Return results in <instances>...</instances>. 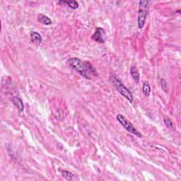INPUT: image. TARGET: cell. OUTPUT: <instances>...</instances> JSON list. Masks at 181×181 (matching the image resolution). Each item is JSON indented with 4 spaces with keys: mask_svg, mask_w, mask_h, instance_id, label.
Masks as SVG:
<instances>
[{
    "mask_svg": "<svg viewBox=\"0 0 181 181\" xmlns=\"http://www.w3.org/2000/svg\"><path fill=\"white\" fill-rule=\"evenodd\" d=\"M68 63L85 79L91 80L93 77L96 76V71L89 62L82 61L79 58L74 57L68 60Z\"/></svg>",
    "mask_w": 181,
    "mask_h": 181,
    "instance_id": "obj_1",
    "label": "cell"
},
{
    "mask_svg": "<svg viewBox=\"0 0 181 181\" xmlns=\"http://www.w3.org/2000/svg\"><path fill=\"white\" fill-rule=\"evenodd\" d=\"M111 81L114 84V86H115L116 89H117L124 97H125L129 102L132 103L133 95L130 90H129L128 88H127V87L122 83L120 80L117 79V78L115 77L111 78Z\"/></svg>",
    "mask_w": 181,
    "mask_h": 181,
    "instance_id": "obj_2",
    "label": "cell"
},
{
    "mask_svg": "<svg viewBox=\"0 0 181 181\" xmlns=\"http://www.w3.org/2000/svg\"><path fill=\"white\" fill-rule=\"evenodd\" d=\"M139 12H138V27L142 29L144 27L148 15V1H139Z\"/></svg>",
    "mask_w": 181,
    "mask_h": 181,
    "instance_id": "obj_3",
    "label": "cell"
},
{
    "mask_svg": "<svg viewBox=\"0 0 181 181\" xmlns=\"http://www.w3.org/2000/svg\"><path fill=\"white\" fill-rule=\"evenodd\" d=\"M117 120H118V122L122 125V127H125V128L127 131L129 132L132 133L133 135L138 136V137H142V134L133 126V125L132 124L125 116L121 115V114H119V115H117Z\"/></svg>",
    "mask_w": 181,
    "mask_h": 181,
    "instance_id": "obj_4",
    "label": "cell"
},
{
    "mask_svg": "<svg viewBox=\"0 0 181 181\" xmlns=\"http://www.w3.org/2000/svg\"><path fill=\"white\" fill-rule=\"evenodd\" d=\"M92 39L99 43H104L106 41V32L104 29L99 27L96 29L95 33L92 35Z\"/></svg>",
    "mask_w": 181,
    "mask_h": 181,
    "instance_id": "obj_5",
    "label": "cell"
},
{
    "mask_svg": "<svg viewBox=\"0 0 181 181\" xmlns=\"http://www.w3.org/2000/svg\"><path fill=\"white\" fill-rule=\"evenodd\" d=\"M31 39L32 42L36 45H39L42 42L41 35L38 33L35 32V31H33V32L31 33Z\"/></svg>",
    "mask_w": 181,
    "mask_h": 181,
    "instance_id": "obj_6",
    "label": "cell"
},
{
    "mask_svg": "<svg viewBox=\"0 0 181 181\" xmlns=\"http://www.w3.org/2000/svg\"><path fill=\"white\" fill-rule=\"evenodd\" d=\"M38 21L41 22V24L47 26L51 25L52 23V20H51L50 18L42 14H40L38 15Z\"/></svg>",
    "mask_w": 181,
    "mask_h": 181,
    "instance_id": "obj_7",
    "label": "cell"
},
{
    "mask_svg": "<svg viewBox=\"0 0 181 181\" xmlns=\"http://www.w3.org/2000/svg\"><path fill=\"white\" fill-rule=\"evenodd\" d=\"M12 102L14 104V106L16 107L20 112H23L24 110V106L23 101L21 98L19 97H14L12 98Z\"/></svg>",
    "mask_w": 181,
    "mask_h": 181,
    "instance_id": "obj_8",
    "label": "cell"
},
{
    "mask_svg": "<svg viewBox=\"0 0 181 181\" xmlns=\"http://www.w3.org/2000/svg\"><path fill=\"white\" fill-rule=\"evenodd\" d=\"M130 73H131L132 77L133 79H135V81L137 82H137H139V72H138L137 68H136L135 66H132L131 67Z\"/></svg>",
    "mask_w": 181,
    "mask_h": 181,
    "instance_id": "obj_9",
    "label": "cell"
},
{
    "mask_svg": "<svg viewBox=\"0 0 181 181\" xmlns=\"http://www.w3.org/2000/svg\"><path fill=\"white\" fill-rule=\"evenodd\" d=\"M142 91L144 93V94L146 96H149L151 93V87L150 85L148 83V82H144V84H143V87H142Z\"/></svg>",
    "mask_w": 181,
    "mask_h": 181,
    "instance_id": "obj_10",
    "label": "cell"
},
{
    "mask_svg": "<svg viewBox=\"0 0 181 181\" xmlns=\"http://www.w3.org/2000/svg\"><path fill=\"white\" fill-rule=\"evenodd\" d=\"M59 3H62V4H66L69 6V7H70L73 9H76L79 7V4L77 1H62L59 2Z\"/></svg>",
    "mask_w": 181,
    "mask_h": 181,
    "instance_id": "obj_11",
    "label": "cell"
},
{
    "mask_svg": "<svg viewBox=\"0 0 181 181\" xmlns=\"http://www.w3.org/2000/svg\"><path fill=\"white\" fill-rule=\"evenodd\" d=\"M164 121L165 125H166V126L168 127V128L170 129H173V122H172V120L170 119L168 117H167V116H164Z\"/></svg>",
    "mask_w": 181,
    "mask_h": 181,
    "instance_id": "obj_12",
    "label": "cell"
},
{
    "mask_svg": "<svg viewBox=\"0 0 181 181\" xmlns=\"http://www.w3.org/2000/svg\"><path fill=\"white\" fill-rule=\"evenodd\" d=\"M62 176L65 178V179L68 180H71L73 179L74 174L71 173V172L67 171H62Z\"/></svg>",
    "mask_w": 181,
    "mask_h": 181,
    "instance_id": "obj_13",
    "label": "cell"
}]
</instances>
